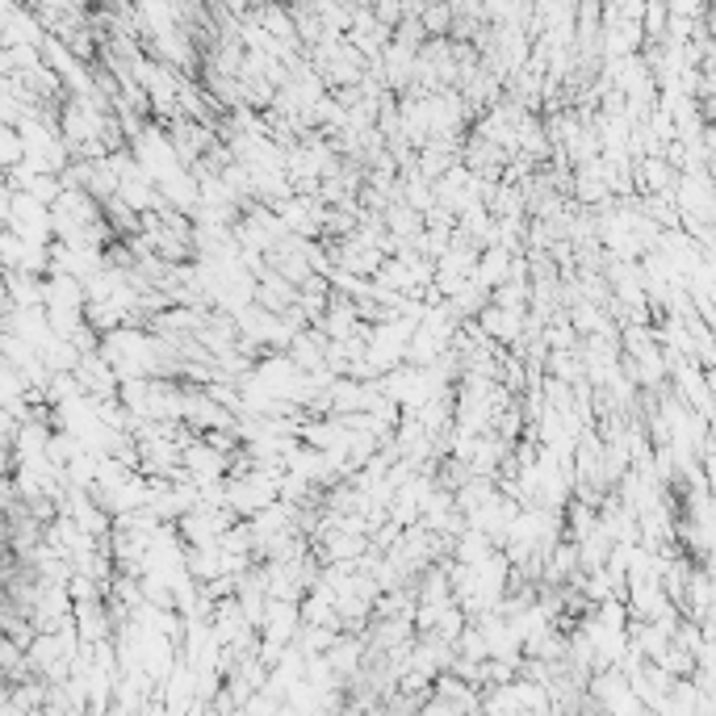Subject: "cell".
Returning a JSON list of instances; mask_svg holds the SVG:
<instances>
[{
  "label": "cell",
  "instance_id": "cell-1",
  "mask_svg": "<svg viewBox=\"0 0 716 716\" xmlns=\"http://www.w3.org/2000/svg\"><path fill=\"white\" fill-rule=\"evenodd\" d=\"M671 202H675L678 218H696V223L713 226L716 214V188L708 172H678L675 188H671Z\"/></svg>",
  "mask_w": 716,
  "mask_h": 716
},
{
  "label": "cell",
  "instance_id": "cell-2",
  "mask_svg": "<svg viewBox=\"0 0 716 716\" xmlns=\"http://www.w3.org/2000/svg\"><path fill=\"white\" fill-rule=\"evenodd\" d=\"M84 285L63 277V273H47L42 277V310H68V315H84Z\"/></svg>",
  "mask_w": 716,
  "mask_h": 716
},
{
  "label": "cell",
  "instance_id": "cell-3",
  "mask_svg": "<svg viewBox=\"0 0 716 716\" xmlns=\"http://www.w3.org/2000/svg\"><path fill=\"white\" fill-rule=\"evenodd\" d=\"M47 440H51V423L47 419H25V423H18V432H13V466L47 457Z\"/></svg>",
  "mask_w": 716,
  "mask_h": 716
},
{
  "label": "cell",
  "instance_id": "cell-4",
  "mask_svg": "<svg viewBox=\"0 0 716 716\" xmlns=\"http://www.w3.org/2000/svg\"><path fill=\"white\" fill-rule=\"evenodd\" d=\"M4 289H9V310L13 306H42V277L4 273Z\"/></svg>",
  "mask_w": 716,
  "mask_h": 716
},
{
  "label": "cell",
  "instance_id": "cell-5",
  "mask_svg": "<svg viewBox=\"0 0 716 716\" xmlns=\"http://www.w3.org/2000/svg\"><path fill=\"white\" fill-rule=\"evenodd\" d=\"M419 25L428 38H449V25H452V4H423L419 9Z\"/></svg>",
  "mask_w": 716,
  "mask_h": 716
},
{
  "label": "cell",
  "instance_id": "cell-6",
  "mask_svg": "<svg viewBox=\"0 0 716 716\" xmlns=\"http://www.w3.org/2000/svg\"><path fill=\"white\" fill-rule=\"evenodd\" d=\"M21 160H25L21 134L13 131V126H0V176H9V172L21 164Z\"/></svg>",
  "mask_w": 716,
  "mask_h": 716
},
{
  "label": "cell",
  "instance_id": "cell-7",
  "mask_svg": "<svg viewBox=\"0 0 716 716\" xmlns=\"http://www.w3.org/2000/svg\"><path fill=\"white\" fill-rule=\"evenodd\" d=\"M13 432H18V419L0 407V444H9V449H13Z\"/></svg>",
  "mask_w": 716,
  "mask_h": 716
}]
</instances>
